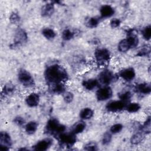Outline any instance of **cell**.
Returning <instances> with one entry per match:
<instances>
[{"label":"cell","instance_id":"1","mask_svg":"<svg viewBox=\"0 0 151 151\" xmlns=\"http://www.w3.org/2000/svg\"><path fill=\"white\" fill-rule=\"evenodd\" d=\"M44 77L49 84L64 83L68 79L67 70L61 65L54 64L47 67L44 71Z\"/></svg>","mask_w":151,"mask_h":151},{"label":"cell","instance_id":"2","mask_svg":"<svg viewBox=\"0 0 151 151\" xmlns=\"http://www.w3.org/2000/svg\"><path fill=\"white\" fill-rule=\"evenodd\" d=\"M65 126L61 124L59 121L55 118L50 119L45 126V132L46 133L56 137L65 132Z\"/></svg>","mask_w":151,"mask_h":151},{"label":"cell","instance_id":"3","mask_svg":"<svg viewBox=\"0 0 151 151\" xmlns=\"http://www.w3.org/2000/svg\"><path fill=\"white\" fill-rule=\"evenodd\" d=\"M94 56L96 63L100 65H103L110 61L111 54L106 48H99L95 50Z\"/></svg>","mask_w":151,"mask_h":151},{"label":"cell","instance_id":"4","mask_svg":"<svg viewBox=\"0 0 151 151\" xmlns=\"http://www.w3.org/2000/svg\"><path fill=\"white\" fill-rule=\"evenodd\" d=\"M18 79L19 83L25 87L31 88L34 86L35 81L31 73L24 69L19 71Z\"/></svg>","mask_w":151,"mask_h":151},{"label":"cell","instance_id":"5","mask_svg":"<svg viewBox=\"0 0 151 151\" xmlns=\"http://www.w3.org/2000/svg\"><path fill=\"white\" fill-rule=\"evenodd\" d=\"M57 139L61 145L67 147L73 146L77 141L76 135L71 132L69 133L64 132L59 134L57 136Z\"/></svg>","mask_w":151,"mask_h":151},{"label":"cell","instance_id":"6","mask_svg":"<svg viewBox=\"0 0 151 151\" xmlns=\"http://www.w3.org/2000/svg\"><path fill=\"white\" fill-rule=\"evenodd\" d=\"M96 98L100 101L109 100L113 96V90L109 86H103L96 91Z\"/></svg>","mask_w":151,"mask_h":151},{"label":"cell","instance_id":"7","mask_svg":"<svg viewBox=\"0 0 151 151\" xmlns=\"http://www.w3.org/2000/svg\"><path fill=\"white\" fill-rule=\"evenodd\" d=\"M114 79V75L113 73L109 70H104L101 71L98 76V81L99 84L103 86H109L111 83Z\"/></svg>","mask_w":151,"mask_h":151},{"label":"cell","instance_id":"8","mask_svg":"<svg viewBox=\"0 0 151 151\" xmlns=\"http://www.w3.org/2000/svg\"><path fill=\"white\" fill-rule=\"evenodd\" d=\"M126 104L127 103L120 100H111L107 103L106 105V109L109 112L117 113L125 109Z\"/></svg>","mask_w":151,"mask_h":151},{"label":"cell","instance_id":"9","mask_svg":"<svg viewBox=\"0 0 151 151\" xmlns=\"http://www.w3.org/2000/svg\"><path fill=\"white\" fill-rule=\"evenodd\" d=\"M12 141L11 136L6 132H1L0 133V150L7 151L12 146Z\"/></svg>","mask_w":151,"mask_h":151},{"label":"cell","instance_id":"10","mask_svg":"<svg viewBox=\"0 0 151 151\" xmlns=\"http://www.w3.org/2000/svg\"><path fill=\"white\" fill-rule=\"evenodd\" d=\"M53 144V140L50 137L45 138L38 141L34 146L32 149L36 151H45Z\"/></svg>","mask_w":151,"mask_h":151},{"label":"cell","instance_id":"11","mask_svg":"<svg viewBox=\"0 0 151 151\" xmlns=\"http://www.w3.org/2000/svg\"><path fill=\"white\" fill-rule=\"evenodd\" d=\"M28 40L27 33L24 29L18 28L15 33L14 39V45L15 46H19L24 44Z\"/></svg>","mask_w":151,"mask_h":151},{"label":"cell","instance_id":"12","mask_svg":"<svg viewBox=\"0 0 151 151\" xmlns=\"http://www.w3.org/2000/svg\"><path fill=\"white\" fill-rule=\"evenodd\" d=\"M119 76L126 81H130L136 77V71L132 67H128L120 71Z\"/></svg>","mask_w":151,"mask_h":151},{"label":"cell","instance_id":"13","mask_svg":"<svg viewBox=\"0 0 151 151\" xmlns=\"http://www.w3.org/2000/svg\"><path fill=\"white\" fill-rule=\"evenodd\" d=\"M40 101V95L35 92L31 93L25 98V103L29 107H37L39 104Z\"/></svg>","mask_w":151,"mask_h":151},{"label":"cell","instance_id":"14","mask_svg":"<svg viewBox=\"0 0 151 151\" xmlns=\"http://www.w3.org/2000/svg\"><path fill=\"white\" fill-rule=\"evenodd\" d=\"M115 12L114 8L110 5L105 4L102 5L100 8V18H108L111 17Z\"/></svg>","mask_w":151,"mask_h":151},{"label":"cell","instance_id":"15","mask_svg":"<svg viewBox=\"0 0 151 151\" xmlns=\"http://www.w3.org/2000/svg\"><path fill=\"white\" fill-rule=\"evenodd\" d=\"M134 90L137 93L147 95L151 92V86L149 83H141L136 84Z\"/></svg>","mask_w":151,"mask_h":151},{"label":"cell","instance_id":"16","mask_svg":"<svg viewBox=\"0 0 151 151\" xmlns=\"http://www.w3.org/2000/svg\"><path fill=\"white\" fill-rule=\"evenodd\" d=\"M54 4L51 2L44 5L41 9V14L44 17H51L54 12Z\"/></svg>","mask_w":151,"mask_h":151},{"label":"cell","instance_id":"17","mask_svg":"<svg viewBox=\"0 0 151 151\" xmlns=\"http://www.w3.org/2000/svg\"><path fill=\"white\" fill-rule=\"evenodd\" d=\"M99 85V82L97 79L89 78L84 80L82 82L83 87L88 91H91L95 89Z\"/></svg>","mask_w":151,"mask_h":151},{"label":"cell","instance_id":"18","mask_svg":"<svg viewBox=\"0 0 151 151\" xmlns=\"http://www.w3.org/2000/svg\"><path fill=\"white\" fill-rule=\"evenodd\" d=\"M51 93L55 94H63L65 91V87L64 83H58L50 84Z\"/></svg>","mask_w":151,"mask_h":151},{"label":"cell","instance_id":"19","mask_svg":"<svg viewBox=\"0 0 151 151\" xmlns=\"http://www.w3.org/2000/svg\"><path fill=\"white\" fill-rule=\"evenodd\" d=\"M38 124L35 121H30L27 123L24 126L25 131L27 133V134L29 135L34 134L37 132L38 129Z\"/></svg>","mask_w":151,"mask_h":151},{"label":"cell","instance_id":"20","mask_svg":"<svg viewBox=\"0 0 151 151\" xmlns=\"http://www.w3.org/2000/svg\"><path fill=\"white\" fill-rule=\"evenodd\" d=\"M94 115L93 110L90 107L83 108L79 113L80 118L83 120H87L91 119Z\"/></svg>","mask_w":151,"mask_h":151},{"label":"cell","instance_id":"21","mask_svg":"<svg viewBox=\"0 0 151 151\" xmlns=\"http://www.w3.org/2000/svg\"><path fill=\"white\" fill-rule=\"evenodd\" d=\"M145 134L143 133L142 131L139 130L136 133H134L130 137V143L133 145H137L141 143L144 138H145Z\"/></svg>","mask_w":151,"mask_h":151},{"label":"cell","instance_id":"22","mask_svg":"<svg viewBox=\"0 0 151 151\" xmlns=\"http://www.w3.org/2000/svg\"><path fill=\"white\" fill-rule=\"evenodd\" d=\"M86 124L83 121H80L74 124L73 126L71 132L75 134L76 135L83 133L86 129Z\"/></svg>","mask_w":151,"mask_h":151},{"label":"cell","instance_id":"23","mask_svg":"<svg viewBox=\"0 0 151 151\" xmlns=\"http://www.w3.org/2000/svg\"><path fill=\"white\" fill-rule=\"evenodd\" d=\"M42 35L48 40H52L56 37V32L55 31L50 28H44L42 30Z\"/></svg>","mask_w":151,"mask_h":151},{"label":"cell","instance_id":"24","mask_svg":"<svg viewBox=\"0 0 151 151\" xmlns=\"http://www.w3.org/2000/svg\"><path fill=\"white\" fill-rule=\"evenodd\" d=\"M141 108V106L139 103L136 102H132V103H128L126 104L125 109L130 113H134L137 112L140 110Z\"/></svg>","mask_w":151,"mask_h":151},{"label":"cell","instance_id":"25","mask_svg":"<svg viewBox=\"0 0 151 151\" xmlns=\"http://www.w3.org/2000/svg\"><path fill=\"white\" fill-rule=\"evenodd\" d=\"M15 90V86L11 83H8L4 85L1 91V96H9L13 93Z\"/></svg>","mask_w":151,"mask_h":151},{"label":"cell","instance_id":"26","mask_svg":"<svg viewBox=\"0 0 151 151\" xmlns=\"http://www.w3.org/2000/svg\"><path fill=\"white\" fill-rule=\"evenodd\" d=\"M117 48H118V50L121 52H127L129 50L131 49L130 45L126 38L122 40L119 42L117 45Z\"/></svg>","mask_w":151,"mask_h":151},{"label":"cell","instance_id":"27","mask_svg":"<svg viewBox=\"0 0 151 151\" xmlns=\"http://www.w3.org/2000/svg\"><path fill=\"white\" fill-rule=\"evenodd\" d=\"M139 130L142 131L145 134L150 133V116H149L144 123L140 126Z\"/></svg>","mask_w":151,"mask_h":151},{"label":"cell","instance_id":"28","mask_svg":"<svg viewBox=\"0 0 151 151\" xmlns=\"http://www.w3.org/2000/svg\"><path fill=\"white\" fill-rule=\"evenodd\" d=\"M100 19L97 17H90L86 22V25L87 27L90 28H93L96 27L100 23Z\"/></svg>","mask_w":151,"mask_h":151},{"label":"cell","instance_id":"29","mask_svg":"<svg viewBox=\"0 0 151 151\" xmlns=\"http://www.w3.org/2000/svg\"><path fill=\"white\" fill-rule=\"evenodd\" d=\"M119 100L124 101L126 103H129L132 97V94L130 91H125L123 92H121L118 94Z\"/></svg>","mask_w":151,"mask_h":151},{"label":"cell","instance_id":"30","mask_svg":"<svg viewBox=\"0 0 151 151\" xmlns=\"http://www.w3.org/2000/svg\"><path fill=\"white\" fill-rule=\"evenodd\" d=\"M75 36V33L70 29H65L61 33V38L64 41H70Z\"/></svg>","mask_w":151,"mask_h":151},{"label":"cell","instance_id":"31","mask_svg":"<svg viewBox=\"0 0 151 151\" xmlns=\"http://www.w3.org/2000/svg\"><path fill=\"white\" fill-rule=\"evenodd\" d=\"M143 38L146 41H149L151 37V27L150 25L145 26L142 30Z\"/></svg>","mask_w":151,"mask_h":151},{"label":"cell","instance_id":"32","mask_svg":"<svg viewBox=\"0 0 151 151\" xmlns=\"http://www.w3.org/2000/svg\"><path fill=\"white\" fill-rule=\"evenodd\" d=\"M123 128V126L121 123H115L110 128V132L111 134H117L120 133Z\"/></svg>","mask_w":151,"mask_h":151},{"label":"cell","instance_id":"33","mask_svg":"<svg viewBox=\"0 0 151 151\" xmlns=\"http://www.w3.org/2000/svg\"><path fill=\"white\" fill-rule=\"evenodd\" d=\"M112 134L109 132H106L101 139V143L103 145H108L111 141L112 139Z\"/></svg>","mask_w":151,"mask_h":151},{"label":"cell","instance_id":"34","mask_svg":"<svg viewBox=\"0 0 151 151\" xmlns=\"http://www.w3.org/2000/svg\"><path fill=\"white\" fill-rule=\"evenodd\" d=\"M150 52V47H143V48H140L137 53L136 54V55L138 57H146L147 55H149Z\"/></svg>","mask_w":151,"mask_h":151},{"label":"cell","instance_id":"35","mask_svg":"<svg viewBox=\"0 0 151 151\" xmlns=\"http://www.w3.org/2000/svg\"><path fill=\"white\" fill-rule=\"evenodd\" d=\"M84 149L88 151H90V150L95 151L98 150V146L96 142H89L84 146Z\"/></svg>","mask_w":151,"mask_h":151},{"label":"cell","instance_id":"36","mask_svg":"<svg viewBox=\"0 0 151 151\" xmlns=\"http://www.w3.org/2000/svg\"><path fill=\"white\" fill-rule=\"evenodd\" d=\"M63 99L66 103H70L74 99L73 94L70 91H65L63 94Z\"/></svg>","mask_w":151,"mask_h":151},{"label":"cell","instance_id":"37","mask_svg":"<svg viewBox=\"0 0 151 151\" xmlns=\"http://www.w3.org/2000/svg\"><path fill=\"white\" fill-rule=\"evenodd\" d=\"M9 21L13 24H18L20 21V17L19 14L15 12H13L9 16Z\"/></svg>","mask_w":151,"mask_h":151},{"label":"cell","instance_id":"38","mask_svg":"<svg viewBox=\"0 0 151 151\" xmlns=\"http://www.w3.org/2000/svg\"><path fill=\"white\" fill-rule=\"evenodd\" d=\"M13 122H14V124H15L18 126H22L24 125L25 126V124H26L25 120L24 119V117H21L20 116H16L14 119Z\"/></svg>","mask_w":151,"mask_h":151},{"label":"cell","instance_id":"39","mask_svg":"<svg viewBox=\"0 0 151 151\" xmlns=\"http://www.w3.org/2000/svg\"><path fill=\"white\" fill-rule=\"evenodd\" d=\"M121 24V21L119 18H114L110 20V25L112 28H116L119 27Z\"/></svg>","mask_w":151,"mask_h":151}]
</instances>
